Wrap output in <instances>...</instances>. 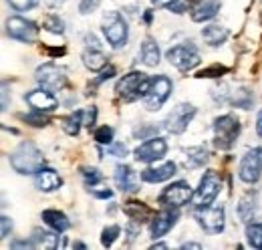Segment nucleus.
<instances>
[{"label":"nucleus","instance_id":"nucleus-54","mask_svg":"<svg viewBox=\"0 0 262 250\" xmlns=\"http://www.w3.org/2000/svg\"><path fill=\"white\" fill-rule=\"evenodd\" d=\"M151 248H167V244H164V242H156V244H151Z\"/></svg>","mask_w":262,"mask_h":250},{"label":"nucleus","instance_id":"nucleus-23","mask_svg":"<svg viewBox=\"0 0 262 250\" xmlns=\"http://www.w3.org/2000/svg\"><path fill=\"white\" fill-rule=\"evenodd\" d=\"M230 32L226 27H220V25H208L202 29V38L208 47H220L228 40Z\"/></svg>","mask_w":262,"mask_h":250},{"label":"nucleus","instance_id":"nucleus-51","mask_svg":"<svg viewBox=\"0 0 262 250\" xmlns=\"http://www.w3.org/2000/svg\"><path fill=\"white\" fill-rule=\"evenodd\" d=\"M42 2H45L49 8H59V6L63 4V0H42Z\"/></svg>","mask_w":262,"mask_h":250},{"label":"nucleus","instance_id":"nucleus-48","mask_svg":"<svg viewBox=\"0 0 262 250\" xmlns=\"http://www.w3.org/2000/svg\"><path fill=\"white\" fill-rule=\"evenodd\" d=\"M8 109V89H6V85H2V111H6Z\"/></svg>","mask_w":262,"mask_h":250},{"label":"nucleus","instance_id":"nucleus-43","mask_svg":"<svg viewBox=\"0 0 262 250\" xmlns=\"http://www.w3.org/2000/svg\"><path fill=\"white\" fill-rule=\"evenodd\" d=\"M107 152H109L113 157H125L127 156V145H125V143H121V141H117V143L113 141V143L109 145V150H107Z\"/></svg>","mask_w":262,"mask_h":250},{"label":"nucleus","instance_id":"nucleus-52","mask_svg":"<svg viewBox=\"0 0 262 250\" xmlns=\"http://www.w3.org/2000/svg\"><path fill=\"white\" fill-rule=\"evenodd\" d=\"M151 20H154L151 10H145V12H143V23H145V25H151Z\"/></svg>","mask_w":262,"mask_h":250},{"label":"nucleus","instance_id":"nucleus-55","mask_svg":"<svg viewBox=\"0 0 262 250\" xmlns=\"http://www.w3.org/2000/svg\"><path fill=\"white\" fill-rule=\"evenodd\" d=\"M73 248H87L83 242H73Z\"/></svg>","mask_w":262,"mask_h":250},{"label":"nucleus","instance_id":"nucleus-17","mask_svg":"<svg viewBox=\"0 0 262 250\" xmlns=\"http://www.w3.org/2000/svg\"><path fill=\"white\" fill-rule=\"evenodd\" d=\"M176 170H178L176 161H162V163H158V165L145 168V170L139 174V178H141V182H145V184H162V182H167V180H171V178L176 176Z\"/></svg>","mask_w":262,"mask_h":250},{"label":"nucleus","instance_id":"nucleus-36","mask_svg":"<svg viewBox=\"0 0 262 250\" xmlns=\"http://www.w3.org/2000/svg\"><path fill=\"white\" fill-rule=\"evenodd\" d=\"M81 174H83V182H85L87 187H93L103 182V174L99 172L97 168H83Z\"/></svg>","mask_w":262,"mask_h":250},{"label":"nucleus","instance_id":"nucleus-14","mask_svg":"<svg viewBox=\"0 0 262 250\" xmlns=\"http://www.w3.org/2000/svg\"><path fill=\"white\" fill-rule=\"evenodd\" d=\"M165 154H167V141L164 137H149L135 148L133 157L139 163H154V161L164 159Z\"/></svg>","mask_w":262,"mask_h":250},{"label":"nucleus","instance_id":"nucleus-11","mask_svg":"<svg viewBox=\"0 0 262 250\" xmlns=\"http://www.w3.org/2000/svg\"><path fill=\"white\" fill-rule=\"evenodd\" d=\"M192 187L186 180H178L171 182L162 190V194L158 196V202L162 206H173V208H182L186 204L192 202Z\"/></svg>","mask_w":262,"mask_h":250},{"label":"nucleus","instance_id":"nucleus-39","mask_svg":"<svg viewBox=\"0 0 262 250\" xmlns=\"http://www.w3.org/2000/svg\"><path fill=\"white\" fill-rule=\"evenodd\" d=\"M6 2L10 4V8H14L18 12H29V10L38 6L40 0H6Z\"/></svg>","mask_w":262,"mask_h":250},{"label":"nucleus","instance_id":"nucleus-21","mask_svg":"<svg viewBox=\"0 0 262 250\" xmlns=\"http://www.w3.org/2000/svg\"><path fill=\"white\" fill-rule=\"evenodd\" d=\"M31 240H33L34 248H45V250L61 248V236H59V232H55L53 228H51V230L34 228Z\"/></svg>","mask_w":262,"mask_h":250},{"label":"nucleus","instance_id":"nucleus-16","mask_svg":"<svg viewBox=\"0 0 262 250\" xmlns=\"http://www.w3.org/2000/svg\"><path fill=\"white\" fill-rule=\"evenodd\" d=\"M25 101L31 105V109L36 111H45V113H51L59 107V99L55 97L53 91L40 87V89H33L29 93H25Z\"/></svg>","mask_w":262,"mask_h":250},{"label":"nucleus","instance_id":"nucleus-38","mask_svg":"<svg viewBox=\"0 0 262 250\" xmlns=\"http://www.w3.org/2000/svg\"><path fill=\"white\" fill-rule=\"evenodd\" d=\"M228 71H230L228 67H222V65H212V67L202 69L196 77H200V79H212V77H222V75H226Z\"/></svg>","mask_w":262,"mask_h":250},{"label":"nucleus","instance_id":"nucleus-3","mask_svg":"<svg viewBox=\"0 0 262 250\" xmlns=\"http://www.w3.org/2000/svg\"><path fill=\"white\" fill-rule=\"evenodd\" d=\"M240 135V121L236 115L226 113L214 119V145L216 150L228 152L234 148V143L238 141Z\"/></svg>","mask_w":262,"mask_h":250},{"label":"nucleus","instance_id":"nucleus-9","mask_svg":"<svg viewBox=\"0 0 262 250\" xmlns=\"http://www.w3.org/2000/svg\"><path fill=\"white\" fill-rule=\"evenodd\" d=\"M38 25L34 20H29L25 16H10L6 20V34L16 40V43H25V45H33L38 38Z\"/></svg>","mask_w":262,"mask_h":250},{"label":"nucleus","instance_id":"nucleus-33","mask_svg":"<svg viewBox=\"0 0 262 250\" xmlns=\"http://www.w3.org/2000/svg\"><path fill=\"white\" fill-rule=\"evenodd\" d=\"M20 119H23L25 123L33 125V127H47V125L51 123V119L45 115V111H36V109H33V111L27 113V115H20Z\"/></svg>","mask_w":262,"mask_h":250},{"label":"nucleus","instance_id":"nucleus-6","mask_svg":"<svg viewBox=\"0 0 262 250\" xmlns=\"http://www.w3.org/2000/svg\"><path fill=\"white\" fill-rule=\"evenodd\" d=\"M173 91V83L167 75H156L151 77V83H149V89L147 93L143 95V107L147 111H158L164 107V103L169 99V95Z\"/></svg>","mask_w":262,"mask_h":250},{"label":"nucleus","instance_id":"nucleus-40","mask_svg":"<svg viewBox=\"0 0 262 250\" xmlns=\"http://www.w3.org/2000/svg\"><path fill=\"white\" fill-rule=\"evenodd\" d=\"M99 6H101V0H81L79 2V12L85 16V14H91V12L99 10Z\"/></svg>","mask_w":262,"mask_h":250},{"label":"nucleus","instance_id":"nucleus-25","mask_svg":"<svg viewBox=\"0 0 262 250\" xmlns=\"http://www.w3.org/2000/svg\"><path fill=\"white\" fill-rule=\"evenodd\" d=\"M139 55H141V61H143L145 67H158V65H160V59H162V53H160L158 43H156L154 38H149V36L141 43Z\"/></svg>","mask_w":262,"mask_h":250},{"label":"nucleus","instance_id":"nucleus-41","mask_svg":"<svg viewBox=\"0 0 262 250\" xmlns=\"http://www.w3.org/2000/svg\"><path fill=\"white\" fill-rule=\"evenodd\" d=\"M190 2H192V0H171V4L167 6V10L173 12V14H182V12H186V10L192 8Z\"/></svg>","mask_w":262,"mask_h":250},{"label":"nucleus","instance_id":"nucleus-49","mask_svg":"<svg viewBox=\"0 0 262 250\" xmlns=\"http://www.w3.org/2000/svg\"><path fill=\"white\" fill-rule=\"evenodd\" d=\"M151 4L158 6V8H167L171 4V0H151Z\"/></svg>","mask_w":262,"mask_h":250},{"label":"nucleus","instance_id":"nucleus-53","mask_svg":"<svg viewBox=\"0 0 262 250\" xmlns=\"http://www.w3.org/2000/svg\"><path fill=\"white\" fill-rule=\"evenodd\" d=\"M182 248L186 250V248H202V244H200V242H184V244H182Z\"/></svg>","mask_w":262,"mask_h":250},{"label":"nucleus","instance_id":"nucleus-13","mask_svg":"<svg viewBox=\"0 0 262 250\" xmlns=\"http://www.w3.org/2000/svg\"><path fill=\"white\" fill-rule=\"evenodd\" d=\"M34 79L40 87L49 89V91H59L63 89L67 83V75H65V69H61L59 65L55 62H45L40 65L36 71H34Z\"/></svg>","mask_w":262,"mask_h":250},{"label":"nucleus","instance_id":"nucleus-2","mask_svg":"<svg viewBox=\"0 0 262 250\" xmlns=\"http://www.w3.org/2000/svg\"><path fill=\"white\" fill-rule=\"evenodd\" d=\"M149 83H151V79L145 73L131 71V73L123 75L117 81L115 93H117V97H121L125 103H131L135 99H143V95L147 93V89H149Z\"/></svg>","mask_w":262,"mask_h":250},{"label":"nucleus","instance_id":"nucleus-5","mask_svg":"<svg viewBox=\"0 0 262 250\" xmlns=\"http://www.w3.org/2000/svg\"><path fill=\"white\" fill-rule=\"evenodd\" d=\"M220 190H222V178L218 176V172L208 170V172L202 176V180H200L198 187L194 190V194H192V202H190V204H192L194 208L212 206V204L216 202Z\"/></svg>","mask_w":262,"mask_h":250},{"label":"nucleus","instance_id":"nucleus-50","mask_svg":"<svg viewBox=\"0 0 262 250\" xmlns=\"http://www.w3.org/2000/svg\"><path fill=\"white\" fill-rule=\"evenodd\" d=\"M256 133H258V137H262V109L256 115Z\"/></svg>","mask_w":262,"mask_h":250},{"label":"nucleus","instance_id":"nucleus-4","mask_svg":"<svg viewBox=\"0 0 262 250\" xmlns=\"http://www.w3.org/2000/svg\"><path fill=\"white\" fill-rule=\"evenodd\" d=\"M103 34H105V40L109 43L111 49H121L127 45V38H129V27H127V20L123 18L121 12L117 10H111L103 16Z\"/></svg>","mask_w":262,"mask_h":250},{"label":"nucleus","instance_id":"nucleus-37","mask_svg":"<svg viewBox=\"0 0 262 250\" xmlns=\"http://www.w3.org/2000/svg\"><path fill=\"white\" fill-rule=\"evenodd\" d=\"M158 133V127L149 123H139L133 129V137L135 139H149V137H156Z\"/></svg>","mask_w":262,"mask_h":250},{"label":"nucleus","instance_id":"nucleus-20","mask_svg":"<svg viewBox=\"0 0 262 250\" xmlns=\"http://www.w3.org/2000/svg\"><path fill=\"white\" fill-rule=\"evenodd\" d=\"M113 180H115V186L119 187L121 192H137L139 190V178H137V172H133L131 165H117L115 168V174H113Z\"/></svg>","mask_w":262,"mask_h":250},{"label":"nucleus","instance_id":"nucleus-42","mask_svg":"<svg viewBox=\"0 0 262 250\" xmlns=\"http://www.w3.org/2000/svg\"><path fill=\"white\" fill-rule=\"evenodd\" d=\"M89 190V194L93 196V198H97V200H111L113 198V190H109V187H101L99 190L97 186L93 187H87Z\"/></svg>","mask_w":262,"mask_h":250},{"label":"nucleus","instance_id":"nucleus-30","mask_svg":"<svg viewBox=\"0 0 262 250\" xmlns=\"http://www.w3.org/2000/svg\"><path fill=\"white\" fill-rule=\"evenodd\" d=\"M228 103L232 107H240V109H250L252 107V93L246 87H240L236 91L230 93Z\"/></svg>","mask_w":262,"mask_h":250},{"label":"nucleus","instance_id":"nucleus-7","mask_svg":"<svg viewBox=\"0 0 262 250\" xmlns=\"http://www.w3.org/2000/svg\"><path fill=\"white\" fill-rule=\"evenodd\" d=\"M165 59L169 65H173L178 71H182V73H188V71H192V69H196L198 65H200V53H198V49L192 45V43H184V45H176V47H171L167 53H165Z\"/></svg>","mask_w":262,"mask_h":250},{"label":"nucleus","instance_id":"nucleus-28","mask_svg":"<svg viewBox=\"0 0 262 250\" xmlns=\"http://www.w3.org/2000/svg\"><path fill=\"white\" fill-rule=\"evenodd\" d=\"M256 208H258V198H256V194L248 192L240 200V204H238V216H240V220L242 222H250V220L254 218V214H256Z\"/></svg>","mask_w":262,"mask_h":250},{"label":"nucleus","instance_id":"nucleus-19","mask_svg":"<svg viewBox=\"0 0 262 250\" xmlns=\"http://www.w3.org/2000/svg\"><path fill=\"white\" fill-rule=\"evenodd\" d=\"M220 8H222L220 0H198L190 8V16L194 23H208L220 12Z\"/></svg>","mask_w":262,"mask_h":250},{"label":"nucleus","instance_id":"nucleus-45","mask_svg":"<svg viewBox=\"0 0 262 250\" xmlns=\"http://www.w3.org/2000/svg\"><path fill=\"white\" fill-rule=\"evenodd\" d=\"M139 230H141V226H139V222H135V220H131L129 224H127V228H125V232H127V238H129V242H133V240L137 238V234H139Z\"/></svg>","mask_w":262,"mask_h":250},{"label":"nucleus","instance_id":"nucleus-27","mask_svg":"<svg viewBox=\"0 0 262 250\" xmlns=\"http://www.w3.org/2000/svg\"><path fill=\"white\" fill-rule=\"evenodd\" d=\"M123 212L129 216V220H135V222H139V224L154 218L151 208H147L143 202H135V200H129V202L123 204Z\"/></svg>","mask_w":262,"mask_h":250},{"label":"nucleus","instance_id":"nucleus-22","mask_svg":"<svg viewBox=\"0 0 262 250\" xmlns=\"http://www.w3.org/2000/svg\"><path fill=\"white\" fill-rule=\"evenodd\" d=\"M40 218H42V222H45L49 228H53V230H55V232H59V234H63V232H67V230L71 228V220L67 218L65 212L55 210V208L42 210Z\"/></svg>","mask_w":262,"mask_h":250},{"label":"nucleus","instance_id":"nucleus-34","mask_svg":"<svg viewBox=\"0 0 262 250\" xmlns=\"http://www.w3.org/2000/svg\"><path fill=\"white\" fill-rule=\"evenodd\" d=\"M42 27H45V31L53 32V34H63L65 32V23L59 14H49L42 20Z\"/></svg>","mask_w":262,"mask_h":250},{"label":"nucleus","instance_id":"nucleus-8","mask_svg":"<svg viewBox=\"0 0 262 250\" xmlns=\"http://www.w3.org/2000/svg\"><path fill=\"white\" fill-rule=\"evenodd\" d=\"M194 218L198 220V226L208 234H220L226 226V212L224 206H206L196 208Z\"/></svg>","mask_w":262,"mask_h":250},{"label":"nucleus","instance_id":"nucleus-31","mask_svg":"<svg viewBox=\"0 0 262 250\" xmlns=\"http://www.w3.org/2000/svg\"><path fill=\"white\" fill-rule=\"evenodd\" d=\"M246 240L252 248H262V222H248Z\"/></svg>","mask_w":262,"mask_h":250},{"label":"nucleus","instance_id":"nucleus-47","mask_svg":"<svg viewBox=\"0 0 262 250\" xmlns=\"http://www.w3.org/2000/svg\"><path fill=\"white\" fill-rule=\"evenodd\" d=\"M115 75V69L111 67V65H107V69H103V73H101V77H97L95 81H93V85H101L103 81H107V79H111Z\"/></svg>","mask_w":262,"mask_h":250},{"label":"nucleus","instance_id":"nucleus-1","mask_svg":"<svg viewBox=\"0 0 262 250\" xmlns=\"http://www.w3.org/2000/svg\"><path fill=\"white\" fill-rule=\"evenodd\" d=\"M8 161H10L12 170L16 174H23V176L36 174V170L45 165L42 152L34 145L33 141H23L18 148H14L8 156Z\"/></svg>","mask_w":262,"mask_h":250},{"label":"nucleus","instance_id":"nucleus-46","mask_svg":"<svg viewBox=\"0 0 262 250\" xmlns=\"http://www.w3.org/2000/svg\"><path fill=\"white\" fill-rule=\"evenodd\" d=\"M0 224H2V230H0L2 238H8L10 232H12V220L8 218V216H2V218H0Z\"/></svg>","mask_w":262,"mask_h":250},{"label":"nucleus","instance_id":"nucleus-29","mask_svg":"<svg viewBox=\"0 0 262 250\" xmlns=\"http://www.w3.org/2000/svg\"><path fill=\"white\" fill-rule=\"evenodd\" d=\"M210 161V152L202 145L198 148H188L186 150V168L190 170H196V168H202Z\"/></svg>","mask_w":262,"mask_h":250},{"label":"nucleus","instance_id":"nucleus-35","mask_svg":"<svg viewBox=\"0 0 262 250\" xmlns=\"http://www.w3.org/2000/svg\"><path fill=\"white\" fill-rule=\"evenodd\" d=\"M119 234H121V226L119 224H111V226L103 228V232H101V244L109 248L119 238Z\"/></svg>","mask_w":262,"mask_h":250},{"label":"nucleus","instance_id":"nucleus-10","mask_svg":"<svg viewBox=\"0 0 262 250\" xmlns=\"http://www.w3.org/2000/svg\"><path fill=\"white\" fill-rule=\"evenodd\" d=\"M196 113H198V109L192 103H180V105H176V107L167 113V117H165V121H164V127L169 133H173V135H182V133L188 129V125L192 123V119L196 117Z\"/></svg>","mask_w":262,"mask_h":250},{"label":"nucleus","instance_id":"nucleus-15","mask_svg":"<svg viewBox=\"0 0 262 250\" xmlns=\"http://www.w3.org/2000/svg\"><path fill=\"white\" fill-rule=\"evenodd\" d=\"M180 220V208H173V206H164L160 212L154 214V218L149 220V232H151V238H164L165 234L178 224Z\"/></svg>","mask_w":262,"mask_h":250},{"label":"nucleus","instance_id":"nucleus-26","mask_svg":"<svg viewBox=\"0 0 262 250\" xmlns=\"http://www.w3.org/2000/svg\"><path fill=\"white\" fill-rule=\"evenodd\" d=\"M83 125H85V111L83 109H77V111L69 113L61 119V127L69 137H77Z\"/></svg>","mask_w":262,"mask_h":250},{"label":"nucleus","instance_id":"nucleus-44","mask_svg":"<svg viewBox=\"0 0 262 250\" xmlns=\"http://www.w3.org/2000/svg\"><path fill=\"white\" fill-rule=\"evenodd\" d=\"M97 107H89L87 111H85V127H95V123H97Z\"/></svg>","mask_w":262,"mask_h":250},{"label":"nucleus","instance_id":"nucleus-24","mask_svg":"<svg viewBox=\"0 0 262 250\" xmlns=\"http://www.w3.org/2000/svg\"><path fill=\"white\" fill-rule=\"evenodd\" d=\"M81 61L83 65L91 71V73H97V71H103L107 67V57L99 51L97 47H91V49H85L83 55H81Z\"/></svg>","mask_w":262,"mask_h":250},{"label":"nucleus","instance_id":"nucleus-32","mask_svg":"<svg viewBox=\"0 0 262 250\" xmlns=\"http://www.w3.org/2000/svg\"><path fill=\"white\" fill-rule=\"evenodd\" d=\"M115 137V129L111 125H101L93 131V139L97 141L99 145H111Z\"/></svg>","mask_w":262,"mask_h":250},{"label":"nucleus","instance_id":"nucleus-12","mask_svg":"<svg viewBox=\"0 0 262 250\" xmlns=\"http://www.w3.org/2000/svg\"><path fill=\"white\" fill-rule=\"evenodd\" d=\"M238 178L244 184H256L262 178V148L248 150L238 165Z\"/></svg>","mask_w":262,"mask_h":250},{"label":"nucleus","instance_id":"nucleus-18","mask_svg":"<svg viewBox=\"0 0 262 250\" xmlns=\"http://www.w3.org/2000/svg\"><path fill=\"white\" fill-rule=\"evenodd\" d=\"M34 186H36V190L49 194V192H55V190H59L63 186V178L57 174V170L42 165L34 174Z\"/></svg>","mask_w":262,"mask_h":250}]
</instances>
